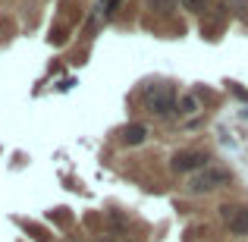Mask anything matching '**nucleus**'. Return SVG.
Segmentation results:
<instances>
[{"instance_id": "1", "label": "nucleus", "mask_w": 248, "mask_h": 242, "mask_svg": "<svg viewBox=\"0 0 248 242\" xmlns=\"http://www.w3.org/2000/svg\"><path fill=\"white\" fill-rule=\"evenodd\" d=\"M223 186H230V170H223V167H204L188 182V189L198 192V195L201 192H217V189H223Z\"/></svg>"}, {"instance_id": "2", "label": "nucleus", "mask_w": 248, "mask_h": 242, "mask_svg": "<svg viewBox=\"0 0 248 242\" xmlns=\"http://www.w3.org/2000/svg\"><path fill=\"white\" fill-rule=\"evenodd\" d=\"M207 151H176L173 158H170V167L176 170V173H192V170H204L211 167L207 163Z\"/></svg>"}, {"instance_id": "3", "label": "nucleus", "mask_w": 248, "mask_h": 242, "mask_svg": "<svg viewBox=\"0 0 248 242\" xmlns=\"http://www.w3.org/2000/svg\"><path fill=\"white\" fill-rule=\"evenodd\" d=\"M176 107H179V104H176V97H173L170 88H151L148 91V110H151L154 116L164 120V116H170Z\"/></svg>"}, {"instance_id": "4", "label": "nucleus", "mask_w": 248, "mask_h": 242, "mask_svg": "<svg viewBox=\"0 0 248 242\" xmlns=\"http://www.w3.org/2000/svg\"><path fill=\"white\" fill-rule=\"evenodd\" d=\"M220 217H223V224L230 226L232 233H239V236H245V233H248V208L223 205V208H220Z\"/></svg>"}, {"instance_id": "5", "label": "nucleus", "mask_w": 248, "mask_h": 242, "mask_svg": "<svg viewBox=\"0 0 248 242\" xmlns=\"http://www.w3.org/2000/svg\"><path fill=\"white\" fill-rule=\"evenodd\" d=\"M120 139H123V145H141V142L148 139V126L145 123H129L120 132Z\"/></svg>"}, {"instance_id": "6", "label": "nucleus", "mask_w": 248, "mask_h": 242, "mask_svg": "<svg viewBox=\"0 0 248 242\" xmlns=\"http://www.w3.org/2000/svg\"><path fill=\"white\" fill-rule=\"evenodd\" d=\"M198 110H201V101H198L195 95H182V97H179V113H182V116H195Z\"/></svg>"}, {"instance_id": "7", "label": "nucleus", "mask_w": 248, "mask_h": 242, "mask_svg": "<svg viewBox=\"0 0 248 242\" xmlns=\"http://www.w3.org/2000/svg\"><path fill=\"white\" fill-rule=\"evenodd\" d=\"M148 6H151L154 13H173L176 10V0H148Z\"/></svg>"}, {"instance_id": "8", "label": "nucleus", "mask_w": 248, "mask_h": 242, "mask_svg": "<svg viewBox=\"0 0 248 242\" xmlns=\"http://www.w3.org/2000/svg\"><path fill=\"white\" fill-rule=\"evenodd\" d=\"M182 3V10H188V13H204L207 10V0H179Z\"/></svg>"}, {"instance_id": "9", "label": "nucleus", "mask_w": 248, "mask_h": 242, "mask_svg": "<svg viewBox=\"0 0 248 242\" xmlns=\"http://www.w3.org/2000/svg\"><path fill=\"white\" fill-rule=\"evenodd\" d=\"M120 3H123V0H101V13H104V16H110Z\"/></svg>"}, {"instance_id": "10", "label": "nucleus", "mask_w": 248, "mask_h": 242, "mask_svg": "<svg viewBox=\"0 0 248 242\" xmlns=\"http://www.w3.org/2000/svg\"><path fill=\"white\" fill-rule=\"evenodd\" d=\"M101 242H123V239H101Z\"/></svg>"}]
</instances>
